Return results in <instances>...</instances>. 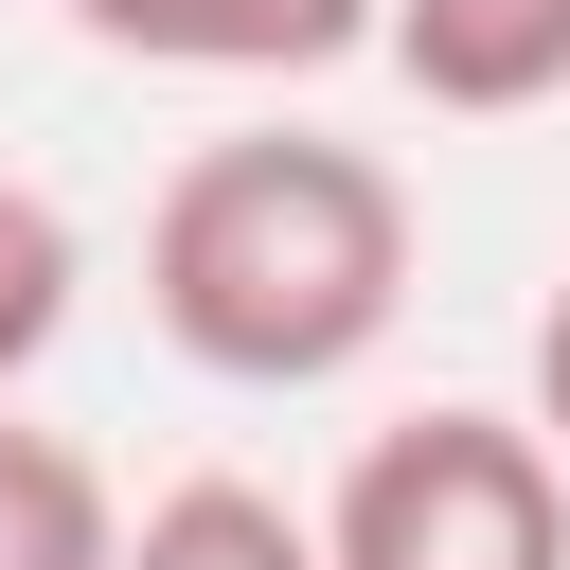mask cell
I'll return each instance as SVG.
<instances>
[{
    "label": "cell",
    "mask_w": 570,
    "mask_h": 570,
    "mask_svg": "<svg viewBox=\"0 0 570 570\" xmlns=\"http://www.w3.org/2000/svg\"><path fill=\"white\" fill-rule=\"evenodd\" d=\"M534 428H552V463H570V285L534 303Z\"/></svg>",
    "instance_id": "ba28073f"
},
{
    "label": "cell",
    "mask_w": 570,
    "mask_h": 570,
    "mask_svg": "<svg viewBox=\"0 0 570 570\" xmlns=\"http://www.w3.org/2000/svg\"><path fill=\"white\" fill-rule=\"evenodd\" d=\"M338 570H570V463L534 410H392L338 499H321Z\"/></svg>",
    "instance_id": "7a4b0ae2"
},
{
    "label": "cell",
    "mask_w": 570,
    "mask_h": 570,
    "mask_svg": "<svg viewBox=\"0 0 570 570\" xmlns=\"http://www.w3.org/2000/svg\"><path fill=\"white\" fill-rule=\"evenodd\" d=\"M71 36L142 71H214V89H303L338 53H392V0H71Z\"/></svg>",
    "instance_id": "3957f363"
},
{
    "label": "cell",
    "mask_w": 570,
    "mask_h": 570,
    "mask_svg": "<svg viewBox=\"0 0 570 570\" xmlns=\"http://www.w3.org/2000/svg\"><path fill=\"white\" fill-rule=\"evenodd\" d=\"M125 499H107V463L71 445V428H18L0 410V570H125Z\"/></svg>",
    "instance_id": "5b68a950"
},
{
    "label": "cell",
    "mask_w": 570,
    "mask_h": 570,
    "mask_svg": "<svg viewBox=\"0 0 570 570\" xmlns=\"http://www.w3.org/2000/svg\"><path fill=\"white\" fill-rule=\"evenodd\" d=\"M392 71L463 125L499 107H552L570 89V0H392Z\"/></svg>",
    "instance_id": "277c9868"
},
{
    "label": "cell",
    "mask_w": 570,
    "mask_h": 570,
    "mask_svg": "<svg viewBox=\"0 0 570 570\" xmlns=\"http://www.w3.org/2000/svg\"><path fill=\"white\" fill-rule=\"evenodd\" d=\"M125 570H338V552H321V517H285L267 481H160L142 534H125Z\"/></svg>",
    "instance_id": "8992f818"
},
{
    "label": "cell",
    "mask_w": 570,
    "mask_h": 570,
    "mask_svg": "<svg viewBox=\"0 0 570 570\" xmlns=\"http://www.w3.org/2000/svg\"><path fill=\"white\" fill-rule=\"evenodd\" d=\"M410 178L321 125H232L142 214V321L214 392H338L410 321Z\"/></svg>",
    "instance_id": "6da1fadb"
},
{
    "label": "cell",
    "mask_w": 570,
    "mask_h": 570,
    "mask_svg": "<svg viewBox=\"0 0 570 570\" xmlns=\"http://www.w3.org/2000/svg\"><path fill=\"white\" fill-rule=\"evenodd\" d=\"M71 285H89V232H71L36 178H0V392L71 338Z\"/></svg>",
    "instance_id": "52a82bcc"
}]
</instances>
